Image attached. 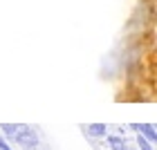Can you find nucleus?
Masks as SVG:
<instances>
[{"label":"nucleus","mask_w":157,"mask_h":150,"mask_svg":"<svg viewBox=\"0 0 157 150\" xmlns=\"http://www.w3.org/2000/svg\"><path fill=\"white\" fill-rule=\"evenodd\" d=\"M13 141H16L20 148H25V150H34V148L38 146V134H36V130H34V128L25 126L23 130L16 134V139H13Z\"/></svg>","instance_id":"obj_1"},{"label":"nucleus","mask_w":157,"mask_h":150,"mask_svg":"<svg viewBox=\"0 0 157 150\" xmlns=\"http://www.w3.org/2000/svg\"><path fill=\"white\" fill-rule=\"evenodd\" d=\"M130 128L137 134H144L151 144H157V126H153V123H130Z\"/></svg>","instance_id":"obj_2"},{"label":"nucleus","mask_w":157,"mask_h":150,"mask_svg":"<svg viewBox=\"0 0 157 150\" xmlns=\"http://www.w3.org/2000/svg\"><path fill=\"white\" fill-rule=\"evenodd\" d=\"M23 123H0V132L5 134L7 139H16V134L23 130Z\"/></svg>","instance_id":"obj_3"},{"label":"nucleus","mask_w":157,"mask_h":150,"mask_svg":"<svg viewBox=\"0 0 157 150\" xmlns=\"http://www.w3.org/2000/svg\"><path fill=\"white\" fill-rule=\"evenodd\" d=\"M85 132L90 137H108V126L105 123H90V126H85Z\"/></svg>","instance_id":"obj_4"},{"label":"nucleus","mask_w":157,"mask_h":150,"mask_svg":"<svg viewBox=\"0 0 157 150\" xmlns=\"http://www.w3.org/2000/svg\"><path fill=\"white\" fill-rule=\"evenodd\" d=\"M105 139H108V148H110V150H126V148H128L126 139L119 137V134H108Z\"/></svg>","instance_id":"obj_5"},{"label":"nucleus","mask_w":157,"mask_h":150,"mask_svg":"<svg viewBox=\"0 0 157 150\" xmlns=\"http://www.w3.org/2000/svg\"><path fill=\"white\" fill-rule=\"evenodd\" d=\"M153 146H155V144H151L144 134H137V148H139V150H153Z\"/></svg>","instance_id":"obj_6"},{"label":"nucleus","mask_w":157,"mask_h":150,"mask_svg":"<svg viewBox=\"0 0 157 150\" xmlns=\"http://www.w3.org/2000/svg\"><path fill=\"white\" fill-rule=\"evenodd\" d=\"M0 150H13L9 144H7V137H5L2 132H0Z\"/></svg>","instance_id":"obj_7"},{"label":"nucleus","mask_w":157,"mask_h":150,"mask_svg":"<svg viewBox=\"0 0 157 150\" xmlns=\"http://www.w3.org/2000/svg\"><path fill=\"white\" fill-rule=\"evenodd\" d=\"M126 150H132V148H126Z\"/></svg>","instance_id":"obj_8"}]
</instances>
